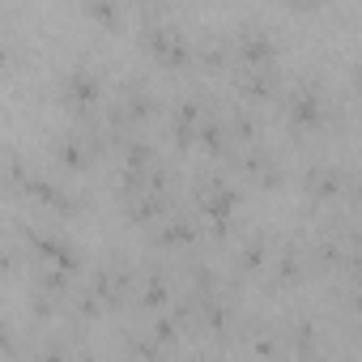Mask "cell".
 <instances>
[{
  "label": "cell",
  "mask_w": 362,
  "mask_h": 362,
  "mask_svg": "<svg viewBox=\"0 0 362 362\" xmlns=\"http://www.w3.org/2000/svg\"><path fill=\"white\" fill-rule=\"evenodd\" d=\"M239 166L256 179L260 188H277V184H281V158L269 153V149H247V153L239 158Z\"/></svg>",
  "instance_id": "52a82bcc"
},
{
  "label": "cell",
  "mask_w": 362,
  "mask_h": 362,
  "mask_svg": "<svg viewBox=\"0 0 362 362\" xmlns=\"http://www.w3.org/2000/svg\"><path fill=\"white\" fill-rule=\"evenodd\" d=\"M145 52L166 64V69H179V64H192V43L184 39V30L162 22V18H149L145 22Z\"/></svg>",
  "instance_id": "6da1fadb"
},
{
  "label": "cell",
  "mask_w": 362,
  "mask_h": 362,
  "mask_svg": "<svg viewBox=\"0 0 362 362\" xmlns=\"http://www.w3.org/2000/svg\"><path fill=\"white\" fill-rule=\"evenodd\" d=\"M235 81H239V90H243L247 98H269V94L277 90V73H273V64H243Z\"/></svg>",
  "instance_id": "ba28073f"
},
{
  "label": "cell",
  "mask_w": 362,
  "mask_h": 362,
  "mask_svg": "<svg viewBox=\"0 0 362 362\" xmlns=\"http://www.w3.org/2000/svg\"><path fill=\"white\" fill-rule=\"evenodd\" d=\"M303 260H307V256H303L298 247H286V252L273 260V264H277V281H281V286L298 281V277H303Z\"/></svg>",
  "instance_id": "9a60e30c"
},
{
  "label": "cell",
  "mask_w": 362,
  "mask_h": 362,
  "mask_svg": "<svg viewBox=\"0 0 362 362\" xmlns=\"http://www.w3.org/2000/svg\"><path fill=\"white\" fill-rule=\"evenodd\" d=\"M303 192L315 197V201H337L341 192H349L345 170H341V166H328V162L307 166V175H303Z\"/></svg>",
  "instance_id": "8992f818"
},
{
  "label": "cell",
  "mask_w": 362,
  "mask_h": 362,
  "mask_svg": "<svg viewBox=\"0 0 362 362\" xmlns=\"http://www.w3.org/2000/svg\"><path fill=\"white\" fill-rule=\"evenodd\" d=\"M13 260H18V256H13V252H9V247H0V277H5V273H9V269H13Z\"/></svg>",
  "instance_id": "ac0fdd59"
},
{
  "label": "cell",
  "mask_w": 362,
  "mask_h": 362,
  "mask_svg": "<svg viewBox=\"0 0 362 362\" xmlns=\"http://www.w3.org/2000/svg\"><path fill=\"white\" fill-rule=\"evenodd\" d=\"M98 90H103V81H98V73H90V69H73V73L60 81V98H64V107L77 111V119L94 111Z\"/></svg>",
  "instance_id": "3957f363"
},
{
  "label": "cell",
  "mask_w": 362,
  "mask_h": 362,
  "mask_svg": "<svg viewBox=\"0 0 362 362\" xmlns=\"http://www.w3.org/2000/svg\"><path fill=\"white\" fill-rule=\"evenodd\" d=\"M56 158H60L69 170H81V166L94 158V149L86 145V136H81V132H64V136L56 141Z\"/></svg>",
  "instance_id": "9c48e42d"
},
{
  "label": "cell",
  "mask_w": 362,
  "mask_h": 362,
  "mask_svg": "<svg viewBox=\"0 0 362 362\" xmlns=\"http://www.w3.org/2000/svg\"><path fill=\"white\" fill-rule=\"evenodd\" d=\"M226 56H230V43L218 39V35H209V39H201V43L192 47V60H197L201 69H222Z\"/></svg>",
  "instance_id": "30bf717a"
},
{
  "label": "cell",
  "mask_w": 362,
  "mask_h": 362,
  "mask_svg": "<svg viewBox=\"0 0 362 362\" xmlns=\"http://www.w3.org/2000/svg\"><path fill=\"white\" fill-rule=\"evenodd\" d=\"M230 56H239L243 64H273L277 39H273L269 30H260V26H243V30L235 35V43H230Z\"/></svg>",
  "instance_id": "277c9868"
},
{
  "label": "cell",
  "mask_w": 362,
  "mask_h": 362,
  "mask_svg": "<svg viewBox=\"0 0 362 362\" xmlns=\"http://www.w3.org/2000/svg\"><path fill=\"white\" fill-rule=\"evenodd\" d=\"M18 64H22L18 47H9V43H0V77H9V73H13Z\"/></svg>",
  "instance_id": "e0dca14e"
},
{
  "label": "cell",
  "mask_w": 362,
  "mask_h": 362,
  "mask_svg": "<svg viewBox=\"0 0 362 362\" xmlns=\"http://www.w3.org/2000/svg\"><path fill=\"white\" fill-rule=\"evenodd\" d=\"M294 9H320V5H328V0H290Z\"/></svg>",
  "instance_id": "d6986e66"
},
{
  "label": "cell",
  "mask_w": 362,
  "mask_h": 362,
  "mask_svg": "<svg viewBox=\"0 0 362 362\" xmlns=\"http://www.w3.org/2000/svg\"><path fill=\"white\" fill-rule=\"evenodd\" d=\"M86 13L103 26H119L124 22V0H86Z\"/></svg>",
  "instance_id": "5bb4252c"
},
{
  "label": "cell",
  "mask_w": 362,
  "mask_h": 362,
  "mask_svg": "<svg viewBox=\"0 0 362 362\" xmlns=\"http://www.w3.org/2000/svg\"><path fill=\"white\" fill-rule=\"evenodd\" d=\"M286 111H290V124L294 128H315L328 115V107H324V98H320L315 86H294L290 98H286Z\"/></svg>",
  "instance_id": "5b68a950"
},
{
  "label": "cell",
  "mask_w": 362,
  "mask_h": 362,
  "mask_svg": "<svg viewBox=\"0 0 362 362\" xmlns=\"http://www.w3.org/2000/svg\"><path fill=\"white\" fill-rule=\"evenodd\" d=\"M222 124H226L230 145H235V141H256V136H260L256 115H247V111H226V115H222Z\"/></svg>",
  "instance_id": "4fadbf2b"
},
{
  "label": "cell",
  "mask_w": 362,
  "mask_h": 362,
  "mask_svg": "<svg viewBox=\"0 0 362 362\" xmlns=\"http://www.w3.org/2000/svg\"><path fill=\"white\" fill-rule=\"evenodd\" d=\"M197 205L205 209V218L214 222V230L226 235L230 222H235V209H239V192L230 184H222V179H201V184H197Z\"/></svg>",
  "instance_id": "7a4b0ae2"
},
{
  "label": "cell",
  "mask_w": 362,
  "mask_h": 362,
  "mask_svg": "<svg viewBox=\"0 0 362 362\" xmlns=\"http://www.w3.org/2000/svg\"><path fill=\"white\" fill-rule=\"evenodd\" d=\"M136 294H141V303H145V307H162V303L170 298V286H166V273H149V277L141 281V290H136Z\"/></svg>",
  "instance_id": "2e32d148"
},
{
  "label": "cell",
  "mask_w": 362,
  "mask_h": 362,
  "mask_svg": "<svg viewBox=\"0 0 362 362\" xmlns=\"http://www.w3.org/2000/svg\"><path fill=\"white\" fill-rule=\"evenodd\" d=\"M235 264L243 269V273H256V269H264L269 264V239H260V235H252L243 247H239V256H235Z\"/></svg>",
  "instance_id": "8fae6325"
},
{
  "label": "cell",
  "mask_w": 362,
  "mask_h": 362,
  "mask_svg": "<svg viewBox=\"0 0 362 362\" xmlns=\"http://www.w3.org/2000/svg\"><path fill=\"white\" fill-rule=\"evenodd\" d=\"M197 239V222L192 218H170L162 230H158V243H166V247H184V243H192Z\"/></svg>",
  "instance_id": "7c38bea8"
}]
</instances>
